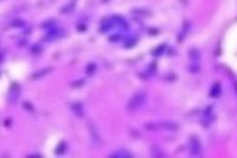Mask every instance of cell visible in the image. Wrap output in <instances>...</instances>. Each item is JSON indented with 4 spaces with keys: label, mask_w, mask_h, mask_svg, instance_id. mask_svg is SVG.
<instances>
[{
    "label": "cell",
    "mask_w": 237,
    "mask_h": 158,
    "mask_svg": "<svg viewBox=\"0 0 237 158\" xmlns=\"http://www.w3.org/2000/svg\"><path fill=\"white\" fill-rule=\"evenodd\" d=\"M5 127H6V128L11 127V119H5Z\"/></svg>",
    "instance_id": "26"
},
{
    "label": "cell",
    "mask_w": 237,
    "mask_h": 158,
    "mask_svg": "<svg viewBox=\"0 0 237 158\" xmlns=\"http://www.w3.org/2000/svg\"><path fill=\"white\" fill-rule=\"evenodd\" d=\"M147 130H169V131H177L179 125L176 122H157V123H145Z\"/></svg>",
    "instance_id": "2"
},
{
    "label": "cell",
    "mask_w": 237,
    "mask_h": 158,
    "mask_svg": "<svg viewBox=\"0 0 237 158\" xmlns=\"http://www.w3.org/2000/svg\"><path fill=\"white\" fill-rule=\"evenodd\" d=\"M3 57H5V51L2 49V51H0V63L3 62Z\"/></svg>",
    "instance_id": "27"
},
{
    "label": "cell",
    "mask_w": 237,
    "mask_h": 158,
    "mask_svg": "<svg viewBox=\"0 0 237 158\" xmlns=\"http://www.w3.org/2000/svg\"><path fill=\"white\" fill-rule=\"evenodd\" d=\"M95 70H96V63H89L87 68H86V73L89 74V76H92V74L95 73Z\"/></svg>",
    "instance_id": "17"
},
{
    "label": "cell",
    "mask_w": 237,
    "mask_h": 158,
    "mask_svg": "<svg viewBox=\"0 0 237 158\" xmlns=\"http://www.w3.org/2000/svg\"><path fill=\"white\" fill-rule=\"evenodd\" d=\"M11 27H15V29H19V27H25V21L24 19H13L10 22Z\"/></svg>",
    "instance_id": "14"
},
{
    "label": "cell",
    "mask_w": 237,
    "mask_h": 158,
    "mask_svg": "<svg viewBox=\"0 0 237 158\" xmlns=\"http://www.w3.org/2000/svg\"><path fill=\"white\" fill-rule=\"evenodd\" d=\"M115 27V22L112 21V18H109V19H104L103 22H101V27H100V32L104 33V32H108L111 29H114Z\"/></svg>",
    "instance_id": "6"
},
{
    "label": "cell",
    "mask_w": 237,
    "mask_h": 158,
    "mask_svg": "<svg viewBox=\"0 0 237 158\" xmlns=\"http://www.w3.org/2000/svg\"><path fill=\"white\" fill-rule=\"evenodd\" d=\"M22 106H24V109H27L29 112L35 114V108L32 106V103H30V101H22Z\"/></svg>",
    "instance_id": "18"
},
{
    "label": "cell",
    "mask_w": 237,
    "mask_h": 158,
    "mask_svg": "<svg viewBox=\"0 0 237 158\" xmlns=\"http://www.w3.org/2000/svg\"><path fill=\"white\" fill-rule=\"evenodd\" d=\"M221 93V84L220 82H215V84L210 87V97L212 98H218Z\"/></svg>",
    "instance_id": "8"
},
{
    "label": "cell",
    "mask_w": 237,
    "mask_h": 158,
    "mask_svg": "<svg viewBox=\"0 0 237 158\" xmlns=\"http://www.w3.org/2000/svg\"><path fill=\"white\" fill-rule=\"evenodd\" d=\"M74 6H76V2L73 0V2H70V3H67V5L62 6V8H60V13H62V15H70V13L74 10Z\"/></svg>",
    "instance_id": "10"
},
{
    "label": "cell",
    "mask_w": 237,
    "mask_h": 158,
    "mask_svg": "<svg viewBox=\"0 0 237 158\" xmlns=\"http://www.w3.org/2000/svg\"><path fill=\"white\" fill-rule=\"evenodd\" d=\"M109 156H131V153L127 152V150H117V152L109 153Z\"/></svg>",
    "instance_id": "15"
},
{
    "label": "cell",
    "mask_w": 237,
    "mask_h": 158,
    "mask_svg": "<svg viewBox=\"0 0 237 158\" xmlns=\"http://www.w3.org/2000/svg\"><path fill=\"white\" fill-rule=\"evenodd\" d=\"M62 35V30L59 29V27H54V29H51V30H47V35L44 37V40L47 41V40H55V38H59Z\"/></svg>",
    "instance_id": "7"
},
{
    "label": "cell",
    "mask_w": 237,
    "mask_h": 158,
    "mask_svg": "<svg viewBox=\"0 0 237 158\" xmlns=\"http://www.w3.org/2000/svg\"><path fill=\"white\" fill-rule=\"evenodd\" d=\"M65 150H67V142L65 141H62L57 147H55V155H63L65 153Z\"/></svg>",
    "instance_id": "13"
},
{
    "label": "cell",
    "mask_w": 237,
    "mask_h": 158,
    "mask_svg": "<svg viewBox=\"0 0 237 158\" xmlns=\"http://www.w3.org/2000/svg\"><path fill=\"white\" fill-rule=\"evenodd\" d=\"M84 82H86L84 79H82V81H76V82H73V84H71V85H73V87H81L82 84H84Z\"/></svg>",
    "instance_id": "25"
},
{
    "label": "cell",
    "mask_w": 237,
    "mask_h": 158,
    "mask_svg": "<svg viewBox=\"0 0 237 158\" xmlns=\"http://www.w3.org/2000/svg\"><path fill=\"white\" fill-rule=\"evenodd\" d=\"M164 49H166V44H161V46H158L157 49L152 52V56H155V57H157V56H160V54H163V52H164Z\"/></svg>",
    "instance_id": "19"
},
{
    "label": "cell",
    "mask_w": 237,
    "mask_h": 158,
    "mask_svg": "<svg viewBox=\"0 0 237 158\" xmlns=\"http://www.w3.org/2000/svg\"><path fill=\"white\" fill-rule=\"evenodd\" d=\"M103 2H108V0H103Z\"/></svg>",
    "instance_id": "29"
},
{
    "label": "cell",
    "mask_w": 237,
    "mask_h": 158,
    "mask_svg": "<svg viewBox=\"0 0 237 158\" xmlns=\"http://www.w3.org/2000/svg\"><path fill=\"white\" fill-rule=\"evenodd\" d=\"M235 93H237V84H235Z\"/></svg>",
    "instance_id": "28"
},
{
    "label": "cell",
    "mask_w": 237,
    "mask_h": 158,
    "mask_svg": "<svg viewBox=\"0 0 237 158\" xmlns=\"http://www.w3.org/2000/svg\"><path fill=\"white\" fill-rule=\"evenodd\" d=\"M210 111H212V108H207V109H206V112L203 114V122H204V125H209V123H210V120H212V114H210Z\"/></svg>",
    "instance_id": "11"
},
{
    "label": "cell",
    "mask_w": 237,
    "mask_h": 158,
    "mask_svg": "<svg viewBox=\"0 0 237 158\" xmlns=\"http://www.w3.org/2000/svg\"><path fill=\"white\" fill-rule=\"evenodd\" d=\"M188 149H190V153L193 156H198L203 153V147H201V142L196 136H191L190 141H188Z\"/></svg>",
    "instance_id": "3"
},
{
    "label": "cell",
    "mask_w": 237,
    "mask_h": 158,
    "mask_svg": "<svg viewBox=\"0 0 237 158\" xmlns=\"http://www.w3.org/2000/svg\"><path fill=\"white\" fill-rule=\"evenodd\" d=\"M30 52H32V54H40V52H41V46H40V44L30 46Z\"/></svg>",
    "instance_id": "20"
},
{
    "label": "cell",
    "mask_w": 237,
    "mask_h": 158,
    "mask_svg": "<svg viewBox=\"0 0 237 158\" xmlns=\"http://www.w3.org/2000/svg\"><path fill=\"white\" fill-rule=\"evenodd\" d=\"M145 101H147V93H145L144 90H139V92H136L133 97L128 100L127 109H128L130 112H135V111L141 109V108L145 105Z\"/></svg>",
    "instance_id": "1"
},
{
    "label": "cell",
    "mask_w": 237,
    "mask_h": 158,
    "mask_svg": "<svg viewBox=\"0 0 237 158\" xmlns=\"http://www.w3.org/2000/svg\"><path fill=\"white\" fill-rule=\"evenodd\" d=\"M19 95H21V85L18 84V82H13L11 87H10V92H8V101L16 103L19 100Z\"/></svg>",
    "instance_id": "4"
},
{
    "label": "cell",
    "mask_w": 237,
    "mask_h": 158,
    "mask_svg": "<svg viewBox=\"0 0 237 158\" xmlns=\"http://www.w3.org/2000/svg\"><path fill=\"white\" fill-rule=\"evenodd\" d=\"M86 30H87V25L86 24H78V32L82 33V32H86Z\"/></svg>",
    "instance_id": "24"
},
{
    "label": "cell",
    "mask_w": 237,
    "mask_h": 158,
    "mask_svg": "<svg viewBox=\"0 0 237 158\" xmlns=\"http://www.w3.org/2000/svg\"><path fill=\"white\" fill-rule=\"evenodd\" d=\"M122 35H111L109 37V41H112V43H115V41H120Z\"/></svg>",
    "instance_id": "23"
},
{
    "label": "cell",
    "mask_w": 237,
    "mask_h": 158,
    "mask_svg": "<svg viewBox=\"0 0 237 158\" xmlns=\"http://www.w3.org/2000/svg\"><path fill=\"white\" fill-rule=\"evenodd\" d=\"M190 57H191L193 60H199V51H198V49H191V51H190Z\"/></svg>",
    "instance_id": "21"
},
{
    "label": "cell",
    "mask_w": 237,
    "mask_h": 158,
    "mask_svg": "<svg viewBox=\"0 0 237 158\" xmlns=\"http://www.w3.org/2000/svg\"><path fill=\"white\" fill-rule=\"evenodd\" d=\"M136 43H138V38H136V37H130V40H128V41H125V40H123V44L127 46V47L135 46Z\"/></svg>",
    "instance_id": "16"
},
{
    "label": "cell",
    "mask_w": 237,
    "mask_h": 158,
    "mask_svg": "<svg viewBox=\"0 0 237 158\" xmlns=\"http://www.w3.org/2000/svg\"><path fill=\"white\" fill-rule=\"evenodd\" d=\"M52 71V68H43V70H40V71H35L33 74H32V79H41L43 76H46L47 73H51Z\"/></svg>",
    "instance_id": "9"
},
{
    "label": "cell",
    "mask_w": 237,
    "mask_h": 158,
    "mask_svg": "<svg viewBox=\"0 0 237 158\" xmlns=\"http://www.w3.org/2000/svg\"><path fill=\"white\" fill-rule=\"evenodd\" d=\"M41 27L51 30V29H54V27H57V22H55V19H49V21H44V22L41 24Z\"/></svg>",
    "instance_id": "12"
},
{
    "label": "cell",
    "mask_w": 237,
    "mask_h": 158,
    "mask_svg": "<svg viewBox=\"0 0 237 158\" xmlns=\"http://www.w3.org/2000/svg\"><path fill=\"white\" fill-rule=\"evenodd\" d=\"M155 70H157V65H155V63H152V65H150V68H147V71H145V74H149V78H150L152 74L155 73Z\"/></svg>",
    "instance_id": "22"
},
{
    "label": "cell",
    "mask_w": 237,
    "mask_h": 158,
    "mask_svg": "<svg viewBox=\"0 0 237 158\" xmlns=\"http://www.w3.org/2000/svg\"><path fill=\"white\" fill-rule=\"evenodd\" d=\"M70 108H71L73 114H76L78 117H82V115H84V105H82L81 101H73L71 105H70Z\"/></svg>",
    "instance_id": "5"
}]
</instances>
